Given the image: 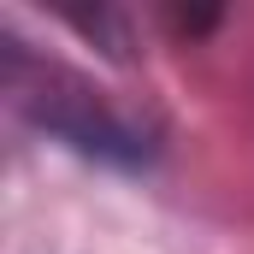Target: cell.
Instances as JSON below:
<instances>
[{
  "label": "cell",
  "mask_w": 254,
  "mask_h": 254,
  "mask_svg": "<svg viewBox=\"0 0 254 254\" xmlns=\"http://www.w3.org/2000/svg\"><path fill=\"white\" fill-rule=\"evenodd\" d=\"M6 95L12 107L54 142L107 160V166H148L160 154V130L148 119L125 113L113 95H101L89 77L65 71L54 60H36L24 42H6Z\"/></svg>",
  "instance_id": "1"
}]
</instances>
